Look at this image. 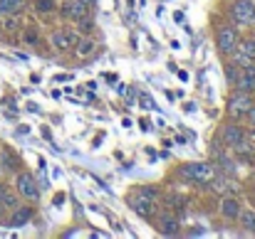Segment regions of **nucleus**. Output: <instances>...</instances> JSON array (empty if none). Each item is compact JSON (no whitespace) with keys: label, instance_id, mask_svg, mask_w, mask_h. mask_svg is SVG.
Segmentation results:
<instances>
[{"label":"nucleus","instance_id":"nucleus-9","mask_svg":"<svg viewBox=\"0 0 255 239\" xmlns=\"http://www.w3.org/2000/svg\"><path fill=\"white\" fill-rule=\"evenodd\" d=\"M245 136H243V129L240 126H235V124H231V126H223V143L226 146H238L240 141H243Z\"/></svg>","mask_w":255,"mask_h":239},{"label":"nucleus","instance_id":"nucleus-2","mask_svg":"<svg viewBox=\"0 0 255 239\" xmlns=\"http://www.w3.org/2000/svg\"><path fill=\"white\" fill-rule=\"evenodd\" d=\"M231 13H233V20L235 22L250 25L255 20V3H253V0H235L233 8H231Z\"/></svg>","mask_w":255,"mask_h":239},{"label":"nucleus","instance_id":"nucleus-8","mask_svg":"<svg viewBox=\"0 0 255 239\" xmlns=\"http://www.w3.org/2000/svg\"><path fill=\"white\" fill-rule=\"evenodd\" d=\"M221 215H223L226 220H238V215H240V202L235 200V197H223Z\"/></svg>","mask_w":255,"mask_h":239},{"label":"nucleus","instance_id":"nucleus-11","mask_svg":"<svg viewBox=\"0 0 255 239\" xmlns=\"http://www.w3.org/2000/svg\"><path fill=\"white\" fill-rule=\"evenodd\" d=\"M131 207H134V212H136V215L149 217V215H151V207H154V200H147V197L136 195L134 200H131Z\"/></svg>","mask_w":255,"mask_h":239},{"label":"nucleus","instance_id":"nucleus-13","mask_svg":"<svg viewBox=\"0 0 255 239\" xmlns=\"http://www.w3.org/2000/svg\"><path fill=\"white\" fill-rule=\"evenodd\" d=\"M176 227H178V222L173 217H169V215L159 217V232L161 234H176Z\"/></svg>","mask_w":255,"mask_h":239},{"label":"nucleus","instance_id":"nucleus-12","mask_svg":"<svg viewBox=\"0 0 255 239\" xmlns=\"http://www.w3.org/2000/svg\"><path fill=\"white\" fill-rule=\"evenodd\" d=\"M30 217H32V210L30 207H15V215L10 220V227H22Z\"/></svg>","mask_w":255,"mask_h":239},{"label":"nucleus","instance_id":"nucleus-24","mask_svg":"<svg viewBox=\"0 0 255 239\" xmlns=\"http://www.w3.org/2000/svg\"><path fill=\"white\" fill-rule=\"evenodd\" d=\"M3 195H5V185H0V200H3Z\"/></svg>","mask_w":255,"mask_h":239},{"label":"nucleus","instance_id":"nucleus-20","mask_svg":"<svg viewBox=\"0 0 255 239\" xmlns=\"http://www.w3.org/2000/svg\"><path fill=\"white\" fill-rule=\"evenodd\" d=\"M240 52L245 55V57H255V39H248V42H243V47H240Z\"/></svg>","mask_w":255,"mask_h":239},{"label":"nucleus","instance_id":"nucleus-5","mask_svg":"<svg viewBox=\"0 0 255 239\" xmlns=\"http://www.w3.org/2000/svg\"><path fill=\"white\" fill-rule=\"evenodd\" d=\"M250 106H253V99H250V94H245V92H238V94L231 99V104H228V113H231L233 118H240V116H245V113L250 111Z\"/></svg>","mask_w":255,"mask_h":239},{"label":"nucleus","instance_id":"nucleus-16","mask_svg":"<svg viewBox=\"0 0 255 239\" xmlns=\"http://www.w3.org/2000/svg\"><path fill=\"white\" fill-rule=\"evenodd\" d=\"M92 50H94V42H92V39H82V42L77 45V55H80V57L92 55Z\"/></svg>","mask_w":255,"mask_h":239},{"label":"nucleus","instance_id":"nucleus-22","mask_svg":"<svg viewBox=\"0 0 255 239\" xmlns=\"http://www.w3.org/2000/svg\"><path fill=\"white\" fill-rule=\"evenodd\" d=\"M136 195H141V197H147V200H156L159 197V190H151V187H141Z\"/></svg>","mask_w":255,"mask_h":239},{"label":"nucleus","instance_id":"nucleus-25","mask_svg":"<svg viewBox=\"0 0 255 239\" xmlns=\"http://www.w3.org/2000/svg\"><path fill=\"white\" fill-rule=\"evenodd\" d=\"M0 170H3V165H0Z\"/></svg>","mask_w":255,"mask_h":239},{"label":"nucleus","instance_id":"nucleus-23","mask_svg":"<svg viewBox=\"0 0 255 239\" xmlns=\"http://www.w3.org/2000/svg\"><path fill=\"white\" fill-rule=\"evenodd\" d=\"M248 116H250V121H253V126H255V106H250V111H248Z\"/></svg>","mask_w":255,"mask_h":239},{"label":"nucleus","instance_id":"nucleus-15","mask_svg":"<svg viewBox=\"0 0 255 239\" xmlns=\"http://www.w3.org/2000/svg\"><path fill=\"white\" fill-rule=\"evenodd\" d=\"M231 185H235V183H231L228 178H213V190L215 192H226V190H231Z\"/></svg>","mask_w":255,"mask_h":239},{"label":"nucleus","instance_id":"nucleus-10","mask_svg":"<svg viewBox=\"0 0 255 239\" xmlns=\"http://www.w3.org/2000/svg\"><path fill=\"white\" fill-rule=\"evenodd\" d=\"M89 8H92V3H89V0H72V3H69V8H67V15H72L75 20H80V18L89 15Z\"/></svg>","mask_w":255,"mask_h":239},{"label":"nucleus","instance_id":"nucleus-1","mask_svg":"<svg viewBox=\"0 0 255 239\" xmlns=\"http://www.w3.org/2000/svg\"><path fill=\"white\" fill-rule=\"evenodd\" d=\"M184 173L186 178H191V180H196V183H208V180H213L215 178V165H208V163H189V165H184Z\"/></svg>","mask_w":255,"mask_h":239},{"label":"nucleus","instance_id":"nucleus-4","mask_svg":"<svg viewBox=\"0 0 255 239\" xmlns=\"http://www.w3.org/2000/svg\"><path fill=\"white\" fill-rule=\"evenodd\" d=\"M18 192L22 197H27V200H38V197H40V187H38V183H35V178L30 173H20L18 175Z\"/></svg>","mask_w":255,"mask_h":239},{"label":"nucleus","instance_id":"nucleus-14","mask_svg":"<svg viewBox=\"0 0 255 239\" xmlns=\"http://www.w3.org/2000/svg\"><path fill=\"white\" fill-rule=\"evenodd\" d=\"M240 224L248 229V232H255V210H240Z\"/></svg>","mask_w":255,"mask_h":239},{"label":"nucleus","instance_id":"nucleus-6","mask_svg":"<svg viewBox=\"0 0 255 239\" xmlns=\"http://www.w3.org/2000/svg\"><path fill=\"white\" fill-rule=\"evenodd\" d=\"M235 84H238V89L245 92V94L255 92V64H245V67L240 69V74H238V79H235Z\"/></svg>","mask_w":255,"mask_h":239},{"label":"nucleus","instance_id":"nucleus-7","mask_svg":"<svg viewBox=\"0 0 255 239\" xmlns=\"http://www.w3.org/2000/svg\"><path fill=\"white\" fill-rule=\"evenodd\" d=\"M75 39H77L75 30H57L52 35V45H55V50L64 52V50H69L72 45H75Z\"/></svg>","mask_w":255,"mask_h":239},{"label":"nucleus","instance_id":"nucleus-19","mask_svg":"<svg viewBox=\"0 0 255 239\" xmlns=\"http://www.w3.org/2000/svg\"><path fill=\"white\" fill-rule=\"evenodd\" d=\"M35 8H38L40 13H50V10H55V0H38Z\"/></svg>","mask_w":255,"mask_h":239},{"label":"nucleus","instance_id":"nucleus-17","mask_svg":"<svg viewBox=\"0 0 255 239\" xmlns=\"http://www.w3.org/2000/svg\"><path fill=\"white\" fill-rule=\"evenodd\" d=\"M20 5H22V0H0V8H3V13H15Z\"/></svg>","mask_w":255,"mask_h":239},{"label":"nucleus","instance_id":"nucleus-21","mask_svg":"<svg viewBox=\"0 0 255 239\" xmlns=\"http://www.w3.org/2000/svg\"><path fill=\"white\" fill-rule=\"evenodd\" d=\"M77 22H80V32H85V35H87V32H89V30L94 27V22H92V18H89V15H85V18H80Z\"/></svg>","mask_w":255,"mask_h":239},{"label":"nucleus","instance_id":"nucleus-26","mask_svg":"<svg viewBox=\"0 0 255 239\" xmlns=\"http://www.w3.org/2000/svg\"><path fill=\"white\" fill-rule=\"evenodd\" d=\"M89 3H92V0H89Z\"/></svg>","mask_w":255,"mask_h":239},{"label":"nucleus","instance_id":"nucleus-3","mask_svg":"<svg viewBox=\"0 0 255 239\" xmlns=\"http://www.w3.org/2000/svg\"><path fill=\"white\" fill-rule=\"evenodd\" d=\"M218 50L223 55H233L238 50V35L233 27H221L218 30Z\"/></svg>","mask_w":255,"mask_h":239},{"label":"nucleus","instance_id":"nucleus-18","mask_svg":"<svg viewBox=\"0 0 255 239\" xmlns=\"http://www.w3.org/2000/svg\"><path fill=\"white\" fill-rule=\"evenodd\" d=\"M3 165H5L8 170H15V168H18V158H15L10 150H5V153H3Z\"/></svg>","mask_w":255,"mask_h":239}]
</instances>
